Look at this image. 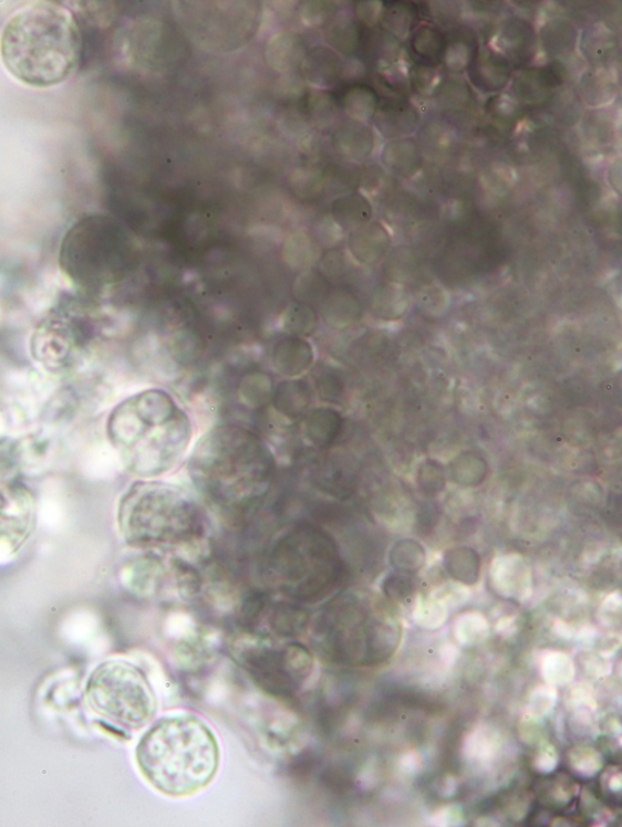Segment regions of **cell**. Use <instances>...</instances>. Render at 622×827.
Segmentation results:
<instances>
[{
    "mask_svg": "<svg viewBox=\"0 0 622 827\" xmlns=\"http://www.w3.org/2000/svg\"><path fill=\"white\" fill-rule=\"evenodd\" d=\"M85 36L65 7L39 2L21 9L0 36V58L15 79L34 88L60 86L78 70Z\"/></svg>",
    "mask_w": 622,
    "mask_h": 827,
    "instance_id": "cell-1",
    "label": "cell"
},
{
    "mask_svg": "<svg viewBox=\"0 0 622 827\" xmlns=\"http://www.w3.org/2000/svg\"><path fill=\"white\" fill-rule=\"evenodd\" d=\"M107 434L129 473L154 476L179 462L190 443L191 425L170 394L149 390L111 412Z\"/></svg>",
    "mask_w": 622,
    "mask_h": 827,
    "instance_id": "cell-2",
    "label": "cell"
},
{
    "mask_svg": "<svg viewBox=\"0 0 622 827\" xmlns=\"http://www.w3.org/2000/svg\"><path fill=\"white\" fill-rule=\"evenodd\" d=\"M220 759L214 732L192 715L156 722L137 748V762L145 779L172 798H184L209 787L220 768Z\"/></svg>",
    "mask_w": 622,
    "mask_h": 827,
    "instance_id": "cell-3",
    "label": "cell"
},
{
    "mask_svg": "<svg viewBox=\"0 0 622 827\" xmlns=\"http://www.w3.org/2000/svg\"><path fill=\"white\" fill-rule=\"evenodd\" d=\"M136 259V245L119 220L88 215L72 225L62 239L59 265L75 286L97 295L126 278Z\"/></svg>",
    "mask_w": 622,
    "mask_h": 827,
    "instance_id": "cell-4",
    "label": "cell"
},
{
    "mask_svg": "<svg viewBox=\"0 0 622 827\" xmlns=\"http://www.w3.org/2000/svg\"><path fill=\"white\" fill-rule=\"evenodd\" d=\"M400 627L390 614L369 612L352 597H344L319 623L315 642L328 661L348 666H372L387 661L399 644Z\"/></svg>",
    "mask_w": 622,
    "mask_h": 827,
    "instance_id": "cell-5",
    "label": "cell"
},
{
    "mask_svg": "<svg viewBox=\"0 0 622 827\" xmlns=\"http://www.w3.org/2000/svg\"><path fill=\"white\" fill-rule=\"evenodd\" d=\"M85 303L75 299L62 301L38 322L30 338V353L48 373L72 374L88 360L98 327Z\"/></svg>",
    "mask_w": 622,
    "mask_h": 827,
    "instance_id": "cell-6",
    "label": "cell"
},
{
    "mask_svg": "<svg viewBox=\"0 0 622 827\" xmlns=\"http://www.w3.org/2000/svg\"><path fill=\"white\" fill-rule=\"evenodd\" d=\"M87 697L92 711L111 725L140 729L153 718L158 701L140 668L127 662L100 665L91 675Z\"/></svg>",
    "mask_w": 622,
    "mask_h": 827,
    "instance_id": "cell-7",
    "label": "cell"
},
{
    "mask_svg": "<svg viewBox=\"0 0 622 827\" xmlns=\"http://www.w3.org/2000/svg\"><path fill=\"white\" fill-rule=\"evenodd\" d=\"M238 661L266 693L284 698L303 687L314 666L313 655L298 643L247 647Z\"/></svg>",
    "mask_w": 622,
    "mask_h": 827,
    "instance_id": "cell-8",
    "label": "cell"
},
{
    "mask_svg": "<svg viewBox=\"0 0 622 827\" xmlns=\"http://www.w3.org/2000/svg\"><path fill=\"white\" fill-rule=\"evenodd\" d=\"M38 505L24 484L0 480V564L13 561L35 536Z\"/></svg>",
    "mask_w": 622,
    "mask_h": 827,
    "instance_id": "cell-9",
    "label": "cell"
},
{
    "mask_svg": "<svg viewBox=\"0 0 622 827\" xmlns=\"http://www.w3.org/2000/svg\"><path fill=\"white\" fill-rule=\"evenodd\" d=\"M572 76L567 61L549 60L543 65H532L514 71L508 92L527 110L542 106L555 93L567 86Z\"/></svg>",
    "mask_w": 622,
    "mask_h": 827,
    "instance_id": "cell-10",
    "label": "cell"
},
{
    "mask_svg": "<svg viewBox=\"0 0 622 827\" xmlns=\"http://www.w3.org/2000/svg\"><path fill=\"white\" fill-rule=\"evenodd\" d=\"M514 71L534 65L538 54L537 29L525 16H506L496 29L494 46Z\"/></svg>",
    "mask_w": 622,
    "mask_h": 827,
    "instance_id": "cell-11",
    "label": "cell"
},
{
    "mask_svg": "<svg viewBox=\"0 0 622 827\" xmlns=\"http://www.w3.org/2000/svg\"><path fill=\"white\" fill-rule=\"evenodd\" d=\"M423 123L416 103L407 96L381 97L380 108L371 127L387 141L411 138Z\"/></svg>",
    "mask_w": 622,
    "mask_h": 827,
    "instance_id": "cell-12",
    "label": "cell"
},
{
    "mask_svg": "<svg viewBox=\"0 0 622 827\" xmlns=\"http://www.w3.org/2000/svg\"><path fill=\"white\" fill-rule=\"evenodd\" d=\"M513 73L510 60L492 45H483L465 75L474 91L492 97L510 87Z\"/></svg>",
    "mask_w": 622,
    "mask_h": 827,
    "instance_id": "cell-13",
    "label": "cell"
},
{
    "mask_svg": "<svg viewBox=\"0 0 622 827\" xmlns=\"http://www.w3.org/2000/svg\"><path fill=\"white\" fill-rule=\"evenodd\" d=\"M577 50L588 67L613 70L619 57L620 37L605 21H594L580 29Z\"/></svg>",
    "mask_w": 622,
    "mask_h": 827,
    "instance_id": "cell-14",
    "label": "cell"
},
{
    "mask_svg": "<svg viewBox=\"0 0 622 827\" xmlns=\"http://www.w3.org/2000/svg\"><path fill=\"white\" fill-rule=\"evenodd\" d=\"M402 54V43L381 27H366L362 33L357 59L368 71L383 75L397 70Z\"/></svg>",
    "mask_w": 622,
    "mask_h": 827,
    "instance_id": "cell-15",
    "label": "cell"
},
{
    "mask_svg": "<svg viewBox=\"0 0 622 827\" xmlns=\"http://www.w3.org/2000/svg\"><path fill=\"white\" fill-rule=\"evenodd\" d=\"M331 143L340 160L366 163L376 150V131L371 124L347 118L337 124Z\"/></svg>",
    "mask_w": 622,
    "mask_h": 827,
    "instance_id": "cell-16",
    "label": "cell"
},
{
    "mask_svg": "<svg viewBox=\"0 0 622 827\" xmlns=\"http://www.w3.org/2000/svg\"><path fill=\"white\" fill-rule=\"evenodd\" d=\"M430 101L439 116L451 123L471 117L476 110V103H478L475 91L467 79L448 75L441 77Z\"/></svg>",
    "mask_w": 622,
    "mask_h": 827,
    "instance_id": "cell-17",
    "label": "cell"
},
{
    "mask_svg": "<svg viewBox=\"0 0 622 827\" xmlns=\"http://www.w3.org/2000/svg\"><path fill=\"white\" fill-rule=\"evenodd\" d=\"M299 70L309 86L328 90L345 83L347 59L329 47L319 46L307 51Z\"/></svg>",
    "mask_w": 622,
    "mask_h": 827,
    "instance_id": "cell-18",
    "label": "cell"
},
{
    "mask_svg": "<svg viewBox=\"0 0 622 827\" xmlns=\"http://www.w3.org/2000/svg\"><path fill=\"white\" fill-rule=\"evenodd\" d=\"M441 66L448 76L462 77L472 65L482 47L478 30L469 24L458 23L445 29Z\"/></svg>",
    "mask_w": 622,
    "mask_h": 827,
    "instance_id": "cell-19",
    "label": "cell"
},
{
    "mask_svg": "<svg viewBox=\"0 0 622 827\" xmlns=\"http://www.w3.org/2000/svg\"><path fill=\"white\" fill-rule=\"evenodd\" d=\"M580 29L575 21L563 15L548 16L537 29L538 50L549 60L567 61L573 58L579 43Z\"/></svg>",
    "mask_w": 622,
    "mask_h": 827,
    "instance_id": "cell-20",
    "label": "cell"
},
{
    "mask_svg": "<svg viewBox=\"0 0 622 827\" xmlns=\"http://www.w3.org/2000/svg\"><path fill=\"white\" fill-rule=\"evenodd\" d=\"M380 164L396 179L408 181L423 171L426 155L416 138L411 136V138L390 140L383 145Z\"/></svg>",
    "mask_w": 622,
    "mask_h": 827,
    "instance_id": "cell-21",
    "label": "cell"
},
{
    "mask_svg": "<svg viewBox=\"0 0 622 827\" xmlns=\"http://www.w3.org/2000/svg\"><path fill=\"white\" fill-rule=\"evenodd\" d=\"M393 245L389 229L380 222H370L350 233L348 248L359 264L375 266L386 259Z\"/></svg>",
    "mask_w": 622,
    "mask_h": 827,
    "instance_id": "cell-22",
    "label": "cell"
},
{
    "mask_svg": "<svg viewBox=\"0 0 622 827\" xmlns=\"http://www.w3.org/2000/svg\"><path fill=\"white\" fill-rule=\"evenodd\" d=\"M614 104L596 110H585L580 120V133L588 149L597 152L614 150L618 142L619 125Z\"/></svg>",
    "mask_w": 622,
    "mask_h": 827,
    "instance_id": "cell-23",
    "label": "cell"
},
{
    "mask_svg": "<svg viewBox=\"0 0 622 827\" xmlns=\"http://www.w3.org/2000/svg\"><path fill=\"white\" fill-rule=\"evenodd\" d=\"M575 90L588 110L604 109L614 104L619 84L613 70L587 67L579 76Z\"/></svg>",
    "mask_w": 622,
    "mask_h": 827,
    "instance_id": "cell-24",
    "label": "cell"
},
{
    "mask_svg": "<svg viewBox=\"0 0 622 827\" xmlns=\"http://www.w3.org/2000/svg\"><path fill=\"white\" fill-rule=\"evenodd\" d=\"M407 52L412 64L441 67L447 43V33L438 25L422 23L406 40Z\"/></svg>",
    "mask_w": 622,
    "mask_h": 827,
    "instance_id": "cell-25",
    "label": "cell"
},
{
    "mask_svg": "<svg viewBox=\"0 0 622 827\" xmlns=\"http://www.w3.org/2000/svg\"><path fill=\"white\" fill-rule=\"evenodd\" d=\"M483 111L487 130L499 138L513 134L526 114V109L510 92L505 91L487 97Z\"/></svg>",
    "mask_w": 622,
    "mask_h": 827,
    "instance_id": "cell-26",
    "label": "cell"
},
{
    "mask_svg": "<svg viewBox=\"0 0 622 827\" xmlns=\"http://www.w3.org/2000/svg\"><path fill=\"white\" fill-rule=\"evenodd\" d=\"M340 86L336 92L340 110L350 120L371 124L381 103L378 90L365 82L345 83Z\"/></svg>",
    "mask_w": 622,
    "mask_h": 827,
    "instance_id": "cell-27",
    "label": "cell"
},
{
    "mask_svg": "<svg viewBox=\"0 0 622 827\" xmlns=\"http://www.w3.org/2000/svg\"><path fill=\"white\" fill-rule=\"evenodd\" d=\"M423 16L421 3L412 0H389L382 2L378 27L402 43L422 24Z\"/></svg>",
    "mask_w": 622,
    "mask_h": 827,
    "instance_id": "cell-28",
    "label": "cell"
},
{
    "mask_svg": "<svg viewBox=\"0 0 622 827\" xmlns=\"http://www.w3.org/2000/svg\"><path fill=\"white\" fill-rule=\"evenodd\" d=\"M527 111L540 113L543 123L552 128L568 129L575 127L584 114V104L580 101L575 88L559 89L542 106ZM526 111V112H527Z\"/></svg>",
    "mask_w": 622,
    "mask_h": 827,
    "instance_id": "cell-29",
    "label": "cell"
},
{
    "mask_svg": "<svg viewBox=\"0 0 622 827\" xmlns=\"http://www.w3.org/2000/svg\"><path fill=\"white\" fill-rule=\"evenodd\" d=\"M362 33L364 25L359 23L354 14L338 12L326 25L325 39L328 47L340 57L357 59Z\"/></svg>",
    "mask_w": 622,
    "mask_h": 827,
    "instance_id": "cell-30",
    "label": "cell"
},
{
    "mask_svg": "<svg viewBox=\"0 0 622 827\" xmlns=\"http://www.w3.org/2000/svg\"><path fill=\"white\" fill-rule=\"evenodd\" d=\"M265 55L271 67L284 73L300 67L307 48L302 37L294 33H279L269 39Z\"/></svg>",
    "mask_w": 622,
    "mask_h": 827,
    "instance_id": "cell-31",
    "label": "cell"
},
{
    "mask_svg": "<svg viewBox=\"0 0 622 827\" xmlns=\"http://www.w3.org/2000/svg\"><path fill=\"white\" fill-rule=\"evenodd\" d=\"M332 217L345 231H356L369 224L373 216L370 199L359 191L339 196L332 203Z\"/></svg>",
    "mask_w": 622,
    "mask_h": 827,
    "instance_id": "cell-32",
    "label": "cell"
},
{
    "mask_svg": "<svg viewBox=\"0 0 622 827\" xmlns=\"http://www.w3.org/2000/svg\"><path fill=\"white\" fill-rule=\"evenodd\" d=\"M419 139L424 155L443 156L451 152L453 148V129L451 122L441 116L434 117L430 122L422 123L419 129Z\"/></svg>",
    "mask_w": 622,
    "mask_h": 827,
    "instance_id": "cell-33",
    "label": "cell"
},
{
    "mask_svg": "<svg viewBox=\"0 0 622 827\" xmlns=\"http://www.w3.org/2000/svg\"><path fill=\"white\" fill-rule=\"evenodd\" d=\"M421 270V260L412 248L400 246L389 251L386 256L385 272L394 285L401 286L403 283L416 278Z\"/></svg>",
    "mask_w": 622,
    "mask_h": 827,
    "instance_id": "cell-34",
    "label": "cell"
},
{
    "mask_svg": "<svg viewBox=\"0 0 622 827\" xmlns=\"http://www.w3.org/2000/svg\"><path fill=\"white\" fill-rule=\"evenodd\" d=\"M361 181V166L357 163L339 160L326 165L323 172V185L326 190L337 195L358 191Z\"/></svg>",
    "mask_w": 622,
    "mask_h": 827,
    "instance_id": "cell-35",
    "label": "cell"
},
{
    "mask_svg": "<svg viewBox=\"0 0 622 827\" xmlns=\"http://www.w3.org/2000/svg\"><path fill=\"white\" fill-rule=\"evenodd\" d=\"M445 567L455 580L472 585L480 579L481 560L470 548H458L445 554Z\"/></svg>",
    "mask_w": 622,
    "mask_h": 827,
    "instance_id": "cell-36",
    "label": "cell"
},
{
    "mask_svg": "<svg viewBox=\"0 0 622 827\" xmlns=\"http://www.w3.org/2000/svg\"><path fill=\"white\" fill-rule=\"evenodd\" d=\"M376 315L386 321H396L406 316L410 309V299L401 286L391 285L378 290L373 299Z\"/></svg>",
    "mask_w": 622,
    "mask_h": 827,
    "instance_id": "cell-37",
    "label": "cell"
},
{
    "mask_svg": "<svg viewBox=\"0 0 622 827\" xmlns=\"http://www.w3.org/2000/svg\"><path fill=\"white\" fill-rule=\"evenodd\" d=\"M455 484L463 487H475L483 484L487 475L485 460L474 453H463L453 459L449 468Z\"/></svg>",
    "mask_w": 622,
    "mask_h": 827,
    "instance_id": "cell-38",
    "label": "cell"
},
{
    "mask_svg": "<svg viewBox=\"0 0 622 827\" xmlns=\"http://www.w3.org/2000/svg\"><path fill=\"white\" fill-rule=\"evenodd\" d=\"M294 338L286 339L279 342L276 347L275 363L278 368L287 372L303 371L307 368L313 353L307 341L298 339L295 353H293Z\"/></svg>",
    "mask_w": 622,
    "mask_h": 827,
    "instance_id": "cell-39",
    "label": "cell"
},
{
    "mask_svg": "<svg viewBox=\"0 0 622 827\" xmlns=\"http://www.w3.org/2000/svg\"><path fill=\"white\" fill-rule=\"evenodd\" d=\"M306 110L321 127L332 124L341 111L337 93L329 90H318L306 97Z\"/></svg>",
    "mask_w": 622,
    "mask_h": 827,
    "instance_id": "cell-40",
    "label": "cell"
},
{
    "mask_svg": "<svg viewBox=\"0 0 622 827\" xmlns=\"http://www.w3.org/2000/svg\"><path fill=\"white\" fill-rule=\"evenodd\" d=\"M426 562V552L421 543L414 540H401L391 551V564L394 568L402 573H416Z\"/></svg>",
    "mask_w": 622,
    "mask_h": 827,
    "instance_id": "cell-41",
    "label": "cell"
},
{
    "mask_svg": "<svg viewBox=\"0 0 622 827\" xmlns=\"http://www.w3.org/2000/svg\"><path fill=\"white\" fill-rule=\"evenodd\" d=\"M439 68L411 64L408 70V88L413 97L430 100L441 77Z\"/></svg>",
    "mask_w": 622,
    "mask_h": 827,
    "instance_id": "cell-42",
    "label": "cell"
},
{
    "mask_svg": "<svg viewBox=\"0 0 622 827\" xmlns=\"http://www.w3.org/2000/svg\"><path fill=\"white\" fill-rule=\"evenodd\" d=\"M337 13L338 8L334 2H307L300 9V17L309 27L327 25Z\"/></svg>",
    "mask_w": 622,
    "mask_h": 827,
    "instance_id": "cell-43",
    "label": "cell"
},
{
    "mask_svg": "<svg viewBox=\"0 0 622 827\" xmlns=\"http://www.w3.org/2000/svg\"><path fill=\"white\" fill-rule=\"evenodd\" d=\"M445 468L433 460H427L426 464L420 467L419 485L427 496L438 494L445 486Z\"/></svg>",
    "mask_w": 622,
    "mask_h": 827,
    "instance_id": "cell-44",
    "label": "cell"
},
{
    "mask_svg": "<svg viewBox=\"0 0 622 827\" xmlns=\"http://www.w3.org/2000/svg\"><path fill=\"white\" fill-rule=\"evenodd\" d=\"M354 8V16L366 27L378 26L382 2H359Z\"/></svg>",
    "mask_w": 622,
    "mask_h": 827,
    "instance_id": "cell-45",
    "label": "cell"
},
{
    "mask_svg": "<svg viewBox=\"0 0 622 827\" xmlns=\"http://www.w3.org/2000/svg\"><path fill=\"white\" fill-rule=\"evenodd\" d=\"M606 180L611 190L620 196L622 190V163L620 155L613 156V160L608 164L606 170Z\"/></svg>",
    "mask_w": 622,
    "mask_h": 827,
    "instance_id": "cell-46",
    "label": "cell"
},
{
    "mask_svg": "<svg viewBox=\"0 0 622 827\" xmlns=\"http://www.w3.org/2000/svg\"><path fill=\"white\" fill-rule=\"evenodd\" d=\"M10 468V459L7 449L0 443V480H4L3 477Z\"/></svg>",
    "mask_w": 622,
    "mask_h": 827,
    "instance_id": "cell-47",
    "label": "cell"
}]
</instances>
